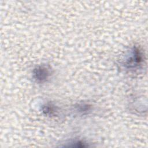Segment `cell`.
I'll list each match as a JSON object with an SVG mask.
<instances>
[{
	"instance_id": "6da1fadb",
	"label": "cell",
	"mask_w": 148,
	"mask_h": 148,
	"mask_svg": "<svg viewBox=\"0 0 148 148\" xmlns=\"http://www.w3.org/2000/svg\"><path fill=\"white\" fill-rule=\"evenodd\" d=\"M49 72L48 69L43 66H39L35 69L34 75L35 78L39 81H43L47 78Z\"/></svg>"
}]
</instances>
